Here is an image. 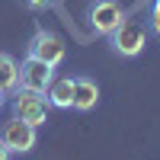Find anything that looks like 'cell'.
<instances>
[{
	"label": "cell",
	"instance_id": "1",
	"mask_svg": "<svg viewBox=\"0 0 160 160\" xmlns=\"http://www.w3.org/2000/svg\"><path fill=\"white\" fill-rule=\"evenodd\" d=\"M10 109L16 118H22V122H29V125H45L48 122V112H51V102L45 93H35V90H22L16 87L13 90V99H10Z\"/></svg>",
	"mask_w": 160,
	"mask_h": 160
},
{
	"label": "cell",
	"instance_id": "2",
	"mask_svg": "<svg viewBox=\"0 0 160 160\" xmlns=\"http://www.w3.org/2000/svg\"><path fill=\"white\" fill-rule=\"evenodd\" d=\"M109 42L115 48V55H122V58H135L144 51V45H148V26H144L141 19H122L118 22V29L109 35Z\"/></svg>",
	"mask_w": 160,
	"mask_h": 160
},
{
	"label": "cell",
	"instance_id": "3",
	"mask_svg": "<svg viewBox=\"0 0 160 160\" xmlns=\"http://www.w3.org/2000/svg\"><path fill=\"white\" fill-rule=\"evenodd\" d=\"M87 19H90V29L96 35H112L118 29V22L125 19V10L118 7L115 0H93Z\"/></svg>",
	"mask_w": 160,
	"mask_h": 160
},
{
	"label": "cell",
	"instance_id": "4",
	"mask_svg": "<svg viewBox=\"0 0 160 160\" xmlns=\"http://www.w3.org/2000/svg\"><path fill=\"white\" fill-rule=\"evenodd\" d=\"M64 38L58 32H48V29H38L32 38H29V55L38 58V61H45L51 64V68H58V64L64 61Z\"/></svg>",
	"mask_w": 160,
	"mask_h": 160
},
{
	"label": "cell",
	"instance_id": "5",
	"mask_svg": "<svg viewBox=\"0 0 160 160\" xmlns=\"http://www.w3.org/2000/svg\"><path fill=\"white\" fill-rule=\"evenodd\" d=\"M55 80V68L45 61H38L32 55H26L22 64H19V87L22 90H35V93H45Z\"/></svg>",
	"mask_w": 160,
	"mask_h": 160
},
{
	"label": "cell",
	"instance_id": "6",
	"mask_svg": "<svg viewBox=\"0 0 160 160\" xmlns=\"http://www.w3.org/2000/svg\"><path fill=\"white\" fill-rule=\"evenodd\" d=\"M0 138H3V144L13 151V154H29L35 148V125L22 122V118H7L3 128H0Z\"/></svg>",
	"mask_w": 160,
	"mask_h": 160
},
{
	"label": "cell",
	"instance_id": "7",
	"mask_svg": "<svg viewBox=\"0 0 160 160\" xmlns=\"http://www.w3.org/2000/svg\"><path fill=\"white\" fill-rule=\"evenodd\" d=\"M51 109H74V77H55L45 90Z\"/></svg>",
	"mask_w": 160,
	"mask_h": 160
},
{
	"label": "cell",
	"instance_id": "8",
	"mask_svg": "<svg viewBox=\"0 0 160 160\" xmlns=\"http://www.w3.org/2000/svg\"><path fill=\"white\" fill-rule=\"evenodd\" d=\"M96 102H99V87H96V80H90V77H74V109L90 112Z\"/></svg>",
	"mask_w": 160,
	"mask_h": 160
},
{
	"label": "cell",
	"instance_id": "9",
	"mask_svg": "<svg viewBox=\"0 0 160 160\" xmlns=\"http://www.w3.org/2000/svg\"><path fill=\"white\" fill-rule=\"evenodd\" d=\"M16 87H19V61L0 51V93L7 96V93H13Z\"/></svg>",
	"mask_w": 160,
	"mask_h": 160
},
{
	"label": "cell",
	"instance_id": "10",
	"mask_svg": "<svg viewBox=\"0 0 160 160\" xmlns=\"http://www.w3.org/2000/svg\"><path fill=\"white\" fill-rule=\"evenodd\" d=\"M148 29L160 38V0H151V13H148Z\"/></svg>",
	"mask_w": 160,
	"mask_h": 160
},
{
	"label": "cell",
	"instance_id": "11",
	"mask_svg": "<svg viewBox=\"0 0 160 160\" xmlns=\"http://www.w3.org/2000/svg\"><path fill=\"white\" fill-rule=\"evenodd\" d=\"M22 3L29 7V10H45V7H51V3H55V0H22Z\"/></svg>",
	"mask_w": 160,
	"mask_h": 160
},
{
	"label": "cell",
	"instance_id": "12",
	"mask_svg": "<svg viewBox=\"0 0 160 160\" xmlns=\"http://www.w3.org/2000/svg\"><path fill=\"white\" fill-rule=\"evenodd\" d=\"M10 157H13V151L3 144V138H0V160H10Z\"/></svg>",
	"mask_w": 160,
	"mask_h": 160
},
{
	"label": "cell",
	"instance_id": "13",
	"mask_svg": "<svg viewBox=\"0 0 160 160\" xmlns=\"http://www.w3.org/2000/svg\"><path fill=\"white\" fill-rule=\"evenodd\" d=\"M0 109H3V93H0Z\"/></svg>",
	"mask_w": 160,
	"mask_h": 160
}]
</instances>
